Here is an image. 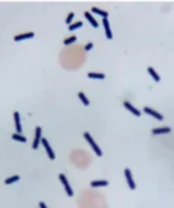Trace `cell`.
Returning a JSON list of instances; mask_svg holds the SVG:
<instances>
[{"mask_svg":"<svg viewBox=\"0 0 174 208\" xmlns=\"http://www.w3.org/2000/svg\"><path fill=\"white\" fill-rule=\"evenodd\" d=\"M14 122H16V131H17V134L21 132V121H20V114L16 111L14 113Z\"/></svg>","mask_w":174,"mask_h":208,"instance_id":"obj_13","label":"cell"},{"mask_svg":"<svg viewBox=\"0 0 174 208\" xmlns=\"http://www.w3.org/2000/svg\"><path fill=\"white\" fill-rule=\"evenodd\" d=\"M59 180L62 181V184H63L66 194H68L69 197H73V190H72V187H70V184H69V181H68V179H66V176H65V174H59Z\"/></svg>","mask_w":174,"mask_h":208,"instance_id":"obj_2","label":"cell"},{"mask_svg":"<svg viewBox=\"0 0 174 208\" xmlns=\"http://www.w3.org/2000/svg\"><path fill=\"white\" fill-rule=\"evenodd\" d=\"M84 139H86L87 142H88V145H90V146H91V148H93V151L96 152V155H97V156H103V151H101V149H100V146L97 145V143H96V141L93 139V136H91V135H90V134H88V132H84Z\"/></svg>","mask_w":174,"mask_h":208,"instance_id":"obj_1","label":"cell"},{"mask_svg":"<svg viewBox=\"0 0 174 208\" xmlns=\"http://www.w3.org/2000/svg\"><path fill=\"white\" fill-rule=\"evenodd\" d=\"M87 78L88 79H97V80H103V79L106 78V75L98 73V72H88V73H87Z\"/></svg>","mask_w":174,"mask_h":208,"instance_id":"obj_12","label":"cell"},{"mask_svg":"<svg viewBox=\"0 0 174 208\" xmlns=\"http://www.w3.org/2000/svg\"><path fill=\"white\" fill-rule=\"evenodd\" d=\"M41 143H42V145H44V148H45V151H46V153H48V156H49V159H51V160H55V153H54V151H52V148H51L49 142H48V139H46V138H42Z\"/></svg>","mask_w":174,"mask_h":208,"instance_id":"obj_4","label":"cell"},{"mask_svg":"<svg viewBox=\"0 0 174 208\" xmlns=\"http://www.w3.org/2000/svg\"><path fill=\"white\" fill-rule=\"evenodd\" d=\"M91 48H93V42H87V44H86V46H84V49H86L87 52L90 51Z\"/></svg>","mask_w":174,"mask_h":208,"instance_id":"obj_23","label":"cell"},{"mask_svg":"<svg viewBox=\"0 0 174 208\" xmlns=\"http://www.w3.org/2000/svg\"><path fill=\"white\" fill-rule=\"evenodd\" d=\"M76 40H77V38L74 37V35H72V37H69V38H66V40H63V44H65V45H70V44H73Z\"/></svg>","mask_w":174,"mask_h":208,"instance_id":"obj_21","label":"cell"},{"mask_svg":"<svg viewBox=\"0 0 174 208\" xmlns=\"http://www.w3.org/2000/svg\"><path fill=\"white\" fill-rule=\"evenodd\" d=\"M20 180V176H11V177H9V179H6L4 183L6 184H13V183H16V181H19Z\"/></svg>","mask_w":174,"mask_h":208,"instance_id":"obj_19","label":"cell"},{"mask_svg":"<svg viewBox=\"0 0 174 208\" xmlns=\"http://www.w3.org/2000/svg\"><path fill=\"white\" fill-rule=\"evenodd\" d=\"M103 25H104L106 37L108 40H112V33H111V27H110V23H108V19H103Z\"/></svg>","mask_w":174,"mask_h":208,"instance_id":"obj_8","label":"cell"},{"mask_svg":"<svg viewBox=\"0 0 174 208\" xmlns=\"http://www.w3.org/2000/svg\"><path fill=\"white\" fill-rule=\"evenodd\" d=\"M83 27V23L82 21H76V23H72L70 25H69V30L70 31H74V30H77V28Z\"/></svg>","mask_w":174,"mask_h":208,"instance_id":"obj_20","label":"cell"},{"mask_svg":"<svg viewBox=\"0 0 174 208\" xmlns=\"http://www.w3.org/2000/svg\"><path fill=\"white\" fill-rule=\"evenodd\" d=\"M30 38H34V33H24L20 35H16L14 41H23V40H30Z\"/></svg>","mask_w":174,"mask_h":208,"instance_id":"obj_11","label":"cell"},{"mask_svg":"<svg viewBox=\"0 0 174 208\" xmlns=\"http://www.w3.org/2000/svg\"><path fill=\"white\" fill-rule=\"evenodd\" d=\"M84 17H86L87 19V21H88V23L91 24L93 27L94 28H97L98 27V21H97L96 19H94V17H93V14L91 13H88V11H86V13H84Z\"/></svg>","mask_w":174,"mask_h":208,"instance_id":"obj_10","label":"cell"},{"mask_svg":"<svg viewBox=\"0 0 174 208\" xmlns=\"http://www.w3.org/2000/svg\"><path fill=\"white\" fill-rule=\"evenodd\" d=\"M73 19H74V13H69L68 17H66V24H68V25H70V24H72V21H73Z\"/></svg>","mask_w":174,"mask_h":208,"instance_id":"obj_22","label":"cell"},{"mask_svg":"<svg viewBox=\"0 0 174 208\" xmlns=\"http://www.w3.org/2000/svg\"><path fill=\"white\" fill-rule=\"evenodd\" d=\"M91 11L94 14H98V16H101L103 19H107V17H108V13H107L106 10H101V9H98V7H93Z\"/></svg>","mask_w":174,"mask_h":208,"instance_id":"obj_14","label":"cell"},{"mask_svg":"<svg viewBox=\"0 0 174 208\" xmlns=\"http://www.w3.org/2000/svg\"><path fill=\"white\" fill-rule=\"evenodd\" d=\"M171 130H170L169 127H161V128H155V130H152V134L153 135H160V134H170Z\"/></svg>","mask_w":174,"mask_h":208,"instance_id":"obj_9","label":"cell"},{"mask_svg":"<svg viewBox=\"0 0 174 208\" xmlns=\"http://www.w3.org/2000/svg\"><path fill=\"white\" fill-rule=\"evenodd\" d=\"M143 113H146V114H149V116L155 117L156 120L159 121H163L164 118H163V116H161L160 113H157L156 110H153V108H150V107H143Z\"/></svg>","mask_w":174,"mask_h":208,"instance_id":"obj_5","label":"cell"},{"mask_svg":"<svg viewBox=\"0 0 174 208\" xmlns=\"http://www.w3.org/2000/svg\"><path fill=\"white\" fill-rule=\"evenodd\" d=\"M147 72H149V75H150L152 78H153V80L155 82H160V76H159V73L156 72L153 68H147Z\"/></svg>","mask_w":174,"mask_h":208,"instance_id":"obj_16","label":"cell"},{"mask_svg":"<svg viewBox=\"0 0 174 208\" xmlns=\"http://www.w3.org/2000/svg\"><path fill=\"white\" fill-rule=\"evenodd\" d=\"M77 96H79V98L82 100V103H83V104H84V106H88V104H90V101H88V98L86 97V94H84V93H83V92H79V93H77Z\"/></svg>","mask_w":174,"mask_h":208,"instance_id":"obj_18","label":"cell"},{"mask_svg":"<svg viewBox=\"0 0 174 208\" xmlns=\"http://www.w3.org/2000/svg\"><path fill=\"white\" fill-rule=\"evenodd\" d=\"M39 208H46V204L41 201V203H39Z\"/></svg>","mask_w":174,"mask_h":208,"instance_id":"obj_24","label":"cell"},{"mask_svg":"<svg viewBox=\"0 0 174 208\" xmlns=\"http://www.w3.org/2000/svg\"><path fill=\"white\" fill-rule=\"evenodd\" d=\"M90 186H91V187H106V186H108V181L107 180H94L90 183Z\"/></svg>","mask_w":174,"mask_h":208,"instance_id":"obj_15","label":"cell"},{"mask_svg":"<svg viewBox=\"0 0 174 208\" xmlns=\"http://www.w3.org/2000/svg\"><path fill=\"white\" fill-rule=\"evenodd\" d=\"M41 127H37L35 128V135H34V142H32V149H38V146H39V143H41L42 138H41Z\"/></svg>","mask_w":174,"mask_h":208,"instance_id":"obj_3","label":"cell"},{"mask_svg":"<svg viewBox=\"0 0 174 208\" xmlns=\"http://www.w3.org/2000/svg\"><path fill=\"white\" fill-rule=\"evenodd\" d=\"M124 107H125V108H126L128 111H131V113H132L135 117H141V111L138 110L136 107H133L129 101H124Z\"/></svg>","mask_w":174,"mask_h":208,"instance_id":"obj_7","label":"cell"},{"mask_svg":"<svg viewBox=\"0 0 174 208\" xmlns=\"http://www.w3.org/2000/svg\"><path fill=\"white\" fill-rule=\"evenodd\" d=\"M11 138L14 139V141H19V142H25V141H27V138H25V136H24V135H21V134H17V132H16V134H13L11 135Z\"/></svg>","mask_w":174,"mask_h":208,"instance_id":"obj_17","label":"cell"},{"mask_svg":"<svg viewBox=\"0 0 174 208\" xmlns=\"http://www.w3.org/2000/svg\"><path fill=\"white\" fill-rule=\"evenodd\" d=\"M124 173H125V177H126V181H128L129 189L135 190V189H136V184H135V181H133V177H132V173H131V170H129V169H125Z\"/></svg>","mask_w":174,"mask_h":208,"instance_id":"obj_6","label":"cell"}]
</instances>
